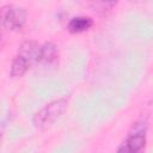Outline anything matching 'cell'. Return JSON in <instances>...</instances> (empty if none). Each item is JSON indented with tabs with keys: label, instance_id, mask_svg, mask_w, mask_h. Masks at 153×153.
<instances>
[{
	"label": "cell",
	"instance_id": "obj_4",
	"mask_svg": "<svg viewBox=\"0 0 153 153\" xmlns=\"http://www.w3.org/2000/svg\"><path fill=\"white\" fill-rule=\"evenodd\" d=\"M26 20V11L16 4H6L0 7V26L11 31L20 30Z\"/></svg>",
	"mask_w": 153,
	"mask_h": 153
},
{
	"label": "cell",
	"instance_id": "obj_5",
	"mask_svg": "<svg viewBox=\"0 0 153 153\" xmlns=\"http://www.w3.org/2000/svg\"><path fill=\"white\" fill-rule=\"evenodd\" d=\"M59 60V49L53 42H45L39 45L37 62L43 65H55Z\"/></svg>",
	"mask_w": 153,
	"mask_h": 153
},
{
	"label": "cell",
	"instance_id": "obj_8",
	"mask_svg": "<svg viewBox=\"0 0 153 153\" xmlns=\"http://www.w3.org/2000/svg\"><path fill=\"white\" fill-rule=\"evenodd\" d=\"M1 41H2V27L0 26V43H1Z\"/></svg>",
	"mask_w": 153,
	"mask_h": 153
},
{
	"label": "cell",
	"instance_id": "obj_1",
	"mask_svg": "<svg viewBox=\"0 0 153 153\" xmlns=\"http://www.w3.org/2000/svg\"><path fill=\"white\" fill-rule=\"evenodd\" d=\"M38 50H39V44L36 41L29 39L23 42L18 49L17 55L12 60L11 69H10L11 76L12 78L23 76L29 71L31 65L33 62H37Z\"/></svg>",
	"mask_w": 153,
	"mask_h": 153
},
{
	"label": "cell",
	"instance_id": "obj_2",
	"mask_svg": "<svg viewBox=\"0 0 153 153\" xmlns=\"http://www.w3.org/2000/svg\"><path fill=\"white\" fill-rule=\"evenodd\" d=\"M67 106H68V99L65 97L51 100L33 115L32 117L33 126L38 129L49 128L63 115V112L67 110Z\"/></svg>",
	"mask_w": 153,
	"mask_h": 153
},
{
	"label": "cell",
	"instance_id": "obj_6",
	"mask_svg": "<svg viewBox=\"0 0 153 153\" xmlns=\"http://www.w3.org/2000/svg\"><path fill=\"white\" fill-rule=\"evenodd\" d=\"M92 25H93V20L91 17L76 16L69 19L67 24V29L72 33H80V32L87 31Z\"/></svg>",
	"mask_w": 153,
	"mask_h": 153
},
{
	"label": "cell",
	"instance_id": "obj_7",
	"mask_svg": "<svg viewBox=\"0 0 153 153\" xmlns=\"http://www.w3.org/2000/svg\"><path fill=\"white\" fill-rule=\"evenodd\" d=\"M2 131H4V126L0 124V141H1V137H2Z\"/></svg>",
	"mask_w": 153,
	"mask_h": 153
},
{
	"label": "cell",
	"instance_id": "obj_3",
	"mask_svg": "<svg viewBox=\"0 0 153 153\" xmlns=\"http://www.w3.org/2000/svg\"><path fill=\"white\" fill-rule=\"evenodd\" d=\"M147 120H137L129 130L126 139L118 146L116 153H142L146 146Z\"/></svg>",
	"mask_w": 153,
	"mask_h": 153
}]
</instances>
